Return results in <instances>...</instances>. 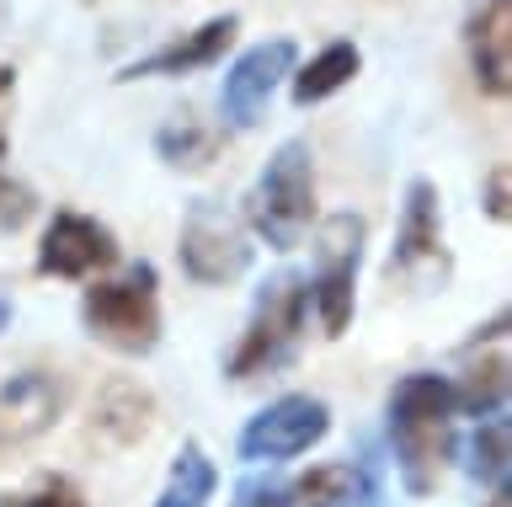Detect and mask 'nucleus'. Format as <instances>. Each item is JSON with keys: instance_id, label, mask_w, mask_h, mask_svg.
<instances>
[{"instance_id": "nucleus-24", "label": "nucleus", "mask_w": 512, "mask_h": 507, "mask_svg": "<svg viewBox=\"0 0 512 507\" xmlns=\"http://www.w3.org/2000/svg\"><path fill=\"white\" fill-rule=\"evenodd\" d=\"M486 214L502 225L507 219V166H491L486 171Z\"/></svg>"}, {"instance_id": "nucleus-4", "label": "nucleus", "mask_w": 512, "mask_h": 507, "mask_svg": "<svg viewBox=\"0 0 512 507\" xmlns=\"http://www.w3.org/2000/svg\"><path fill=\"white\" fill-rule=\"evenodd\" d=\"M304 321H310V294H304V278L278 273L262 283L251 305V321L240 331L224 374L230 379H256V374H278L283 363H294L299 342H304Z\"/></svg>"}, {"instance_id": "nucleus-11", "label": "nucleus", "mask_w": 512, "mask_h": 507, "mask_svg": "<svg viewBox=\"0 0 512 507\" xmlns=\"http://www.w3.org/2000/svg\"><path fill=\"white\" fill-rule=\"evenodd\" d=\"M112 262H118V235L102 219L75 214V209H59L48 219L43 246H38L43 278H91V273H107Z\"/></svg>"}, {"instance_id": "nucleus-21", "label": "nucleus", "mask_w": 512, "mask_h": 507, "mask_svg": "<svg viewBox=\"0 0 512 507\" xmlns=\"http://www.w3.org/2000/svg\"><path fill=\"white\" fill-rule=\"evenodd\" d=\"M0 507H86V497L64 481V475H43L32 491H16V497H0Z\"/></svg>"}, {"instance_id": "nucleus-20", "label": "nucleus", "mask_w": 512, "mask_h": 507, "mask_svg": "<svg viewBox=\"0 0 512 507\" xmlns=\"http://www.w3.org/2000/svg\"><path fill=\"white\" fill-rule=\"evenodd\" d=\"M464 470H470L480 486H496V491L507 486V422L502 417L480 422L470 433V443H464Z\"/></svg>"}, {"instance_id": "nucleus-7", "label": "nucleus", "mask_w": 512, "mask_h": 507, "mask_svg": "<svg viewBox=\"0 0 512 507\" xmlns=\"http://www.w3.org/2000/svg\"><path fill=\"white\" fill-rule=\"evenodd\" d=\"M176 257H182V273L192 283H235L251 267L256 246L246 225L224 209V203H192L182 219V241H176Z\"/></svg>"}, {"instance_id": "nucleus-25", "label": "nucleus", "mask_w": 512, "mask_h": 507, "mask_svg": "<svg viewBox=\"0 0 512 507\" xmlns=\"http://www.w3.org/2000/svg\"><path fill=\"white\" fill-rule=\"evenodd\" d=\"M11 91H16V70H11V65H0V107H6ZM0 155H6V129H0Z\"/></svg>"}, {"instance_id": "nucleus-17", "label": "nucleus", "mask_w": 512, "mask_h": 507, "mask_svg": "<svg viewBox=\"0 0 512 507\" xmlns=\"http://www.w3.org/2000/svg\"><path fill=\"white\" fill-rule=\"evenodd\" d=\"M214 150H219V134L208 129L198 113H171L155 129V155L176 171H203L214 161Z\"/></svg>"}, {"instance_id": "nucleus-6", "label": "nucleus", "mask_w": 512, "mask_h": 507, "mask_svg": "<svg viewBox=\"0 0 512 507\" xmlns=\"http://www.w3.org/2000/svg\"><path fill=\"white\" fill-rule=\"evenodd\" d=\"M363 241L368 225L358 214H331L315 241V273L304 278L310 310L326 337H347L352 310H358V267H363Z\"/></svg>"}, {"instance_id": "nucleus-3", "label": "nucleus", "mask_w": 512, "mask_h": 507, "mask_svg": "<svg viewBox=\"0 0 512 507\" xmlns=\"http://www.w3.org/2000/svg\"><path fill=\"white\" fill-rule=\"evenodd\" d=\"M246 219L272 251H294L304 241V230L315 225V155L304 139H283L272 150L246 198Z\"/></svg>"}, {"instance_id": "nucleus-16", "label": "nucleus", "mask_w": 512, "mask_h": 507, "mask_svg": "<svg viewBox=\"0 0 512 507\" xmlns=\"http://www.w3.org/2000/svg\"><path fill=\"white\" fill-rule=\"evenodd\" d=\"M358 70H363L358 43H326V49H320L310 65L294 70V102H299V107L326 102V97H336V91H342Z\"/></svg>"}, {"instance_id": "nucleus-15", "label": "nucleus", "mask_w": 512, "mask_h": 507, "mask_svg": "<svg viewBox=\"0 0 512 507\" xmlns=\"http://www.w3.org/2000/svg\"><path fill=\"white\" fill-rule=\"evenodd\" d=\"M299 507H379V465L374 459H336V465H315L288 486Z\"/></svg>"}, {"instance_id": "nucleus-8", "label": "nucleus", "mask_w": 512, "mask_h": 507, "mask_svg": "<svg viewBox=\"0 0 512 507\" xmlns=\"http://www.w3.org/2000/svg\"><path fill=\"white\" fill-rule=\"evenodd\" d=\"M326 433H331V411L320 395H278V401L262 406L246 427H240L235 454L246 459V465H278V459L310 454Z\"/></svg>"}, {"instance_id": "nucleus-22", "label": "nucleus", "mask_w": 512, "mask_h": 507, "mask_svg": "<svg viewBox=\"0 0 512 507\" xmlns=\"http://www.w3.org/2000/svg\"><path fill=\"white\" fill-rule=\"evenodd\" d=\"M230 507H294V491H288V481H278V475H251V481L235 486Z\"/></svg>"}, {"instance_id": "nucleus-5", "label": "nucleus", "mask_w": 512, "mask_h": 507, "mask_svg": "<svg viewBox=\"0 0 512 507\" xmlns=\"http://www.w3.org/2000/svg\"><path fill=\"white\" fill-rule=\"evenodd\" d=\"M384 278L411 294H443L448 278H454V257H448V241H443V198L427 177H411V187H406Z\"/></svg>"}, {"instance_id": "nucleus-10", "label": "nucleus", "mask_w": 512, "mask_h": 507, "mask_svg": "<svg viewBox=\"0 0 512 507\" xmlns=\"http://www.w3.org/2000/svg\"><path fill=\"white\" fill-rule=\"evenodd\" d=\"M70 406V379L54 369H16L0 385V449L43 438Z\"/></svg>"}, {"instance_id": "nucleus-14", "label": "nucleus", "mask_w": 512, "mask_h": 507, "mask_svg": "<svg viewBox=\"0 0 512 507\" xmlns=\"http://www.w3.org/2000/svg\"><path fill=\"white\" fill-rule=\"evenodd\" d=\"M155 422V395L134 379H107L91 406V443L102 449H134Z\"/></svg>"}, {"instance_id": "nucleus-26", "label": "nucleus", "mask_w": 512, "mask_h": 507, "mask_svg": "<svg viewBox=\"0 0 512 507\" xmlns=\"http://www.w3.org/2000/svg\"><path fill=\"white\" fill-rule=\"evenodd\" d=\"M6 326H11V299L0 294V331H6Z\"/></svg>"}, {"instance_id": "nucleus-23", "label": "nucleus", "mask_w": 512, "mask_h": 507, "mask_svg": "<svg viewBox=\"0 0 512 507\" xmlns=\"http://www.w3.org/2000/svg\"><path fill=\"white\" fill-rule=\"evenodd\" d=\"M32 209H38V198H32V187L11 182L6 171H0V230H22Z\"/></svg>"}, {"instance_id": "nucleus-19", "label": "nucleus", "mask_w": 512, "mask_h": 507, "mask_svg": "<svg viewBox=\"0 0 512 507\" xmlns=\"http://www.w3.org/2000/svg\"><path fill=\"white\" fill-rule=\"evenodd\" d=\"M502 406H507V358L502 353H491V358H480L470 363V374L454 385V411H470V417H502Z\"/></svg>"}, {"instance_id": "nucleus-27", "label": "nucleus", "mask_w": 512, "mask_h": 507, "mask_svg": "<svg viewBox=\"0 0 512 507\" xmlns=\"http://www.w3.org/2000/svg\"><path fill=\"white\" fill-rule=\"evenodd\" d=\"M80 6H96V0H80Z\"/></svg>"}, {"instance_id": "nucleus-18", "label": "nucleus", "mask_w": 512, "mask_h": 507, "mask_svg": "<svg viewBox=\"0 0 512 507\" xmlns=\"http://www.w3.org/2000/svg\"><path fill=\"white\" fill-rule=\"evenodd\" d=\"M214 486H219L214 459H208L198 443H182V454H176V465L166 475V486H160L155 507H203L208 497H214Z\"/></svg>"}, {"instance_id": "nucleus-12", "label": "nucleus", "mask_w": 512, "mask_h": 507, "mask_svg": "<svg viewBox=\"0 0 512 507\" xmlns=\"http://www.w3.org/2000/svg\"><path fill=\"white\" fill-rule=\"evenodd\" d=\"M240 33V17L235 11H224V17H208L203 27H192V33H176L166 38L155 54L134 59V65H123L118 81H166V75H198L208 65H219L224 49L235 43Z\"/></svg>"}, {"instance_id": "nucleus-13", "label": "nucleus", "mask_w": 512, "mask_h": 507, "mask_svg": "<svg viewBox=\"0 0 512 507\" xmlns=\"http://www.w3.org/2000/svg\"><path fill=\"white\" fill-rule=\"evenodd\" d=\"M464 49H470L475 86L502 102L512 91V0H475L464 22Z\"/></svg>"}, {"instance_id": "nucleus-2", "label": "nucleus", "mask_w": 512, "mask_h": 507, "mask_svg": "<svg viewBox=\"0 0 512 507\" xmlns=\"http://www.w3.org/2000/svg\"><path fill=\"white\" fill-rule=\"evenodd\" d=\"M80 326L91 342L123 358H144L160 342V278L150 262H134L123 278L91 283L80 294Z\"/></svg>"}, {"instance_id": "nucleus-1", "label": "nucleus", "mask_w": 512, "mask_h": 507, "mask_svg": "<svg viewBox=\"0 0 512 507\" xmlns=\"http://www.w3.org/2000/svg\"><path fill=\"white\" fill-rule=\"evenodd\" d=\"M390 449L411 497H427L454 454V379L406 374L390 390Z\"/></svg>"}, {"instance_id": "nucleus-9", "label": "nucleus", "mask_w": 512, "mask_h": 507, "mask_svg": "<svg viewBox=\"0 0 512 507\" xmlns=\"http://www.w3.org/2000/svg\"><path fill=\"white\" fill-rule=\"evenodd\" d=\"M294 38H267L256 43V49H246L235 59L230 70H224V91H219V113L230 129H256L267 113V102L278 97V86L294 75Z\"/></svg>"}]
</instances>
